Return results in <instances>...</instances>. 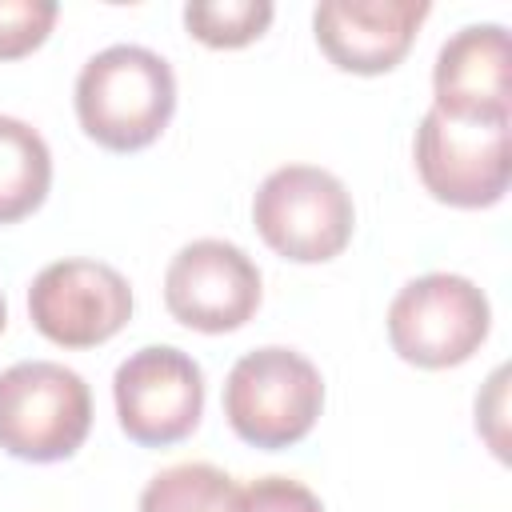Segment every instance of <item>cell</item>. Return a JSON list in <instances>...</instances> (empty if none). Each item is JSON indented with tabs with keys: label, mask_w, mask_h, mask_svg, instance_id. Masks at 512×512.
I'll list each match as a JSON object with an SVG mask.
<instances>
[{
	"label": "cell",
	"mask_w": 512,
	"mask_h": 512,
	"mask_svg": "<svg viewBox=\"0 0 512 512\" xmlns=\"http://www.w3.org/2000/svg\"><path fill=\"white\" fill-rule=\"evenodd\" d=\"M176 76L164 56L140 44L96 52L76 76L80 128L108 152L148 148L172 120Z\"/></svg>",
	"instance_id": "cell-1"
},
{
	"label": "cell",
	"mask_w": 512,
	"mask_h": 512,
	"mask_svg": "<svg viewBox=\"0 0 512 512\" xmlns=\"http://www.w3.org/2000/svg\"><path fill=\"white\" fill-rule=\"evenodd\" d=\"M324 408L316 364L292 348H256L240 356L224 380V416L252 448H288L304 440Z\"/></svg>",
	"instance_id": "cell-2"
},
{
	"label": "cell",
	"mask_w": 512,
	"mask_h": 512,
	"mask_svg": "<svg viewBox=\"0 0 512 512\" xmlns=\"http://www.w3.org/2000/svg\"><path fill=\"white\" fill-rule=\"evenodd\" d=\"M92 428V392L80 372L20 360L0 372V448L16 460H68Z\"/></svg>",
	"instance_id": "cell-3"
},
{
	"label": "cell",
	"mask_w": 512,
	"mask_h": 512,
	"mask_svg": "<svg viewBox=\"0 0 512 512\" xmlns=\"http://www.w3.org/2000/svg\"><path fill=\"white\" fill-rule=\"evenodd\" d=\"M252 220L276 256L292 264H324L348 248L356 208L332 172L312 164H284L260 184Z\"/></svg>",
	"instance_id": "cell-4"
},
{
	"label": "cell",
	"mask_w": 512,
	"mask_h": 512,
	"mask_svg": "<svg viewBox=\"0 0 512 512\" xmlns=\"http://www.w3.org/2000/svg\"><path fill=\"white\" fill-rule=\"evenodd\" d=\"M488 296L456 272H428L408 280L388 308L392 352L416 368L464 364L488 336Z\"/></svg>",
	"instance_id": "cell-5"
},
{
	"label": "cell",
	"mask_w": 512,
	"mask_h": 512,
	"mask_svg": "<svg viewBox=\"0 0 512 512\" xmlns=\"http://www.w3.org/2000/svg\"><path fill=\"white\" fill-rule=\"evenodd\" d=\"M508 120H460L428 108L416 128V172L452 208H488L508 192Z\"/></svg>",
	"instance_id": "cell-6"
},
{
	"label": "cell",
	"mask_w": 512,
	"mask_h": 512,
	"mask_svg": "<svg viewBox=\"0 0 512 512\" xmlns=\"http://www.w3.org/2000/svg\"><path fill=\"white\" fill-rule=\"evenodd\" d=\"M116 416L128 440L144 448H168L184 440L204 412V372L200 364L168 344L132 352L112 380Z\"/></svg>",
	"instance_id": "cell-7"
},
{
	"label": "cell",
	"mask_w": 512,
	"mask_h": 512,
	"mask_svg": "<svg viewBox=\"0 0 512 512\" xmlns=\"http://www.w3.org/2000/svg\"><path fill=\"white\" fill-rule=\"evenodd\" d=\"M28 316L36 332L60 348H96L128 324L132 288L112 264L56 260L36 272L28 288Z\"/></svg>",
	"instance_id": "cell-8"
},
{
	"label": "cell",
	"mask_w": 512,
	"mask_h": 512,
	"mask_svg": "<svg viewBox=\"0 0 512 512\" xmlns=\"http://www.w3.org/2000/svg\"><path fill=\"white\" fill-rule=\"evenodd\" d=\"M164 304L184 328L236 332L260 308V272L228 240H192L164 272Z\"/></svg>",
	"instance_id": "cell-9"
},
{
	"label": "cell",
	"mask_w": 512,
	"mask_h": 512,
	"mask_svg": "<svg viewBox=\"0 0 512 512\" xmlns=\"http://www.w3.org/2000/svg\"><path fill=\"white\" fill-rule=\"evenodd\" d=\"M424 20V0H328L312 12L316 44L324 56L356 76L392 72L408 56Z\"/></svg>",
	"instance_id": "cell-10"
},
{
	"label": "cell",
	"mask_w": 512,
	"mask_h": 512,
	"mask_svg": "<svg viewBox=\"0 0 512 512\" xmlns=\"http://www.w3.org/2000/svg\"><path fill=\"white\" fill-rule=\"evenodd\" d=\"M432 92L440 112L460 120H508L512 108V56L500 24L460 28L436 56Z\"/></svg>",
	"instance_id": "cell-11"
},
{
	"label": "cell",
	"mask_w": 512,
	"mask_h": 512,
	"mask_svg": "<svg viewBox=\"0 0 512 512\" xmlns=\"http://www.w3.org/2000/svg\"><path fill=\"white\" fill-rule=\"evenodd\" d=\"M52 184V152L44 136L16 120L0 116V224L32 216Z\"/></svg>",
	"instance_id": "cell-12"
},
{
	"label": "cell",
	"mask_w": 512,
	"mask_h": 512,
	"mask_svg": "<svg viewBox=\"0 0 512 512\" xmlns=\"http://www.w3.org/2000/svg\"><path fill=\"white\" fill-rule=\"evenodd\" d=\"M236 484L212 464H176L148 480L140 512H232Z\"/></svg>",
	"instance_id": "cell-13"
},
{
	"label": "cell",
	"mask_w": 512,
	"mask_h": 512,
	"mask_svg": "<svg viewBox=\"0 0 512 512\" xmlns=\"http://www.w3.org/2000/svg\"><path fill=\"white\" fill-rule=\"evenodd\" d=\"M272 24L268 0H192L184 4V28L208 48H244Z\"/></svg>",
	"instance_id": "cell-14"
},
{
	"label": "cell",
	"mask_w": 512,
	"mask_h": 512,
	"mask_svg": "<svg viewBox=\"0 0 512 512\" xmlns=\"http://www.w3.org/2000/svg\"><path fill=\"white\" fill-rule=\"evenodd\" d=\"M56 16L60 8L52 0H0V60L36 52L48 40Z\"/></svg>",
	"instance_id": "cell-15"
},
{
	"label": "cell",
	"mask_w": 512,
	"mask_h": 512,
	"mask_svg": "<svg viewBox=\"0 0 512 512\" xmlns=\"http://www.w3.org/2000/svg\"><path fill=\"white\" fill-rule=\"evenodd\" d=\"M232 512H324L320 496L288 476H264L248 488H236Z\"/></svg>",
	"instance_id": "cell-16"
},
{
	"label": "cell",
	"mask_w": 512,
	"mask_h": 512,
	"mask_svg": "<svg viewBox=\"0 0 512 512\" xmlns=\"http://www.w3.org/2000/svg\"><path fill=\"white\" fill-rule=\"evenodd\" d=\"M4 320H8V308H4V296H0V332H4Z\"/></svg>",
	"instance_id": "cell-17"
}]
</instances>
